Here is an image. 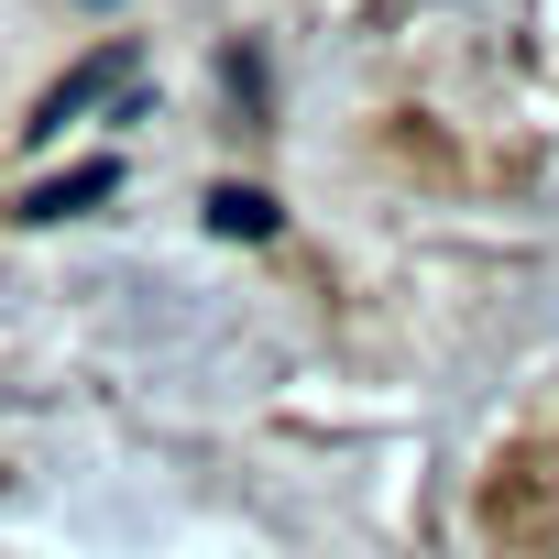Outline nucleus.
<instances>
[{
    "instance_id": "nucleus-1",
    "label": "nucleus",
    "mask_w": 559,
    "mask_h": 559,
    "mask_svg": "<svg viewBox=\"0 0 559 559\" xmlns=\"http://www.w3.org/2000/svg\"><path fill=\"white\" fill-rule=\"evenodd\" d=\"M110 78H121V56H88V67H78L67 88H45V99H34V121H23V132H34V143H56V132H67V121H78V110H88V99H99Z\"/></svg>"
},
{
    "instance_id": "nucleus-2",
    "label": "nucleus",
    "mask_w": 559,
    "mask_h": 559,
    "mask_svg": "<svg viewBox=\"0 0 559 559\" xmlns=\"http://www.w3.org/2000/svg\"><path fill=\"white\" fill-rule=\"evenodd\" d=\"M110 187H121V165L99 154V165H78V176H56V187H34V198H23V219H78V209H99Z\"/></svg>"
},
{
    "instance_id": "nucleus-3",
    "label": "nucleus",
    "mask_w": 559,
    "mask_h": 559,
    "mask_svg": "<svg viewBox=\"0 0 559 559\" xmlns=\"http://www.w3.org/2000/svg\"><path fill=\"white\" fill-rule=\"evenodd\" d=\"M209 209H219V230H241V241H252V230H274V209H263V198H252V187H219V198H209Z\"/></svg>"
}]
</instances>
